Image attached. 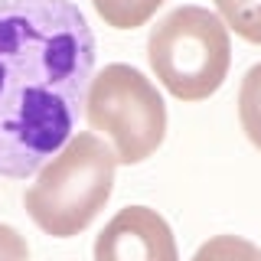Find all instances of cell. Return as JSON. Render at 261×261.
I'll return each mask as SVG.
<instances>
[{
  "instance_id": "3",
  "label": "cell",
  "mask_w": 261,
  "mask_h": 261,
  "mask_svg": "<svg viewBox=\"0 0 261 261\" xmlns=\"http://www.w3.org/2000/svg\"><path fill=\"white\" fill-rule=\"evenodd\" d=\"M147 62L163 88L179 101H206L232 69V36L216 10L183 4L147 36Z\"/></svg>"
},
{
  "instance_id": "2",
  "label": "cell",
  "mask_w": 261,
  "mask_h": 261,
  "mask_svg": "<svg viewBox=\"0 0 261 261\" xmlns=\"http://www.w3.org/2000/svg\"><path fill=\"white\" fill-rule=\"evenodd\" d=\"M118 157L92 130H75L36 170L23 193V206L39 232L53 239H75L95 222L114 193Z\"/></svg>"
},
{
  "instance_id": "5",
  "label": "cell",
  "mask_w": 261,
  "mask_h": 261,
  "mask_svg": "<svg viewBox=\"0 0 261 261\" xmlns=\"http://www.w3.org/2000/svg\"><path fill=\"white\" fill-rule=\"evenodd\" d=\"M95 261H179L170 222L150 206H124L98 232Z\"/></svg>"
},
{
  "instance_id": "6",
  "label": "cell",
  "mask_w": 261,
  "mask_h": 261,
  "mask_svg": "<svg viewBox=\"0 0 261 261\" xmlns=\"http://www.w3.org/2000/svg\"><path fill=\"white\" fill-rule=\"evenodd\" d=\"M167 0H92L95 13L114 30H137L150 20Z\"/></svg>"
},
{
  "instance_id": "7",
  "label": "cell",
  "mask_w": 261,
  "mask_h": 261,
  "mask_svg": "<svg viewBox=\"0 0 261 261\" xmlns=\"http://www.w3.org/2000/svg\"><path fill=\"white\" fill-rule=\"evenodd\" d=\"M216 13L228 33L261 46V0H216Z\"/></svg>"
},
{
  "instance_id": "10",
  "label": "cell",
  "mask_w": 261,
  "mask_h": 261,
  "mask_svg": "<svg viewBox=\"0 0 261 261\" xmlns=\"http://www.w3.org/2000/svg\"><path fill=\"white\" fill-rule=\"evenodd\" d=\"M0 261H30L27 239L7 222H0Z\"/></svg>"
},
{
  "instance_id": "1",
  "label": "cell",
  "mask_w": 261,
  "mask_h": 261,
  "mask_svg": "<svg viewBox=\"0 0 261 261\" xmlns=\"http://www.w3.org/2000/svg\"><path fill=\"white\" fill-rule=\"evenodd\" d=\"M95 33L72 0H0V176L27 179L75 134Z\"/></svg>"
},
{
  "instance_id": "9",
  "label": "cell",
  "mask_w": 261,
  "mask_h": 261,
  "mask_svg": "<svg viewBox=\"0 0 261 261\" xmlns=\"http://www.w3.org/2000/svg\"><path fill=\"white\" fill-rule=\"evenodd\" d=\"M193 261H261V248L242 235H216L196 248Z\"/></svg>"
},
{
  "instance_id": "4",
  "label": "cell",
  "mask_w": 261,
  "mask_h": 261,
  "mask_svg": "<svg viewBox=\"0 0 261 261\" xmlns=\"http://www.w3.org/2000/svg\"><path fill=\"white\" fill-rule=\"evenodd\" d=\"M82 114L92 134L108 141L124 167H137L153 157L167 137V105L157 85L124 62H111L92 75Z\"/></svg>"
},
{
  "instance_id": "8",
  "label": "cell",
  "mask_w": 261,
  "mask_h": 261,
  "mask_svg": "<svg viewBox=\"0 0 261 261\" xmlns=\"http://www.w3.org/2000/svg\"><path fill=\"white\" fill-rule=\"evenodd\" d=\"M239 121L251 144L261 150V62L251 65L239 88Z\"/></svg>"
}]
</instances>
